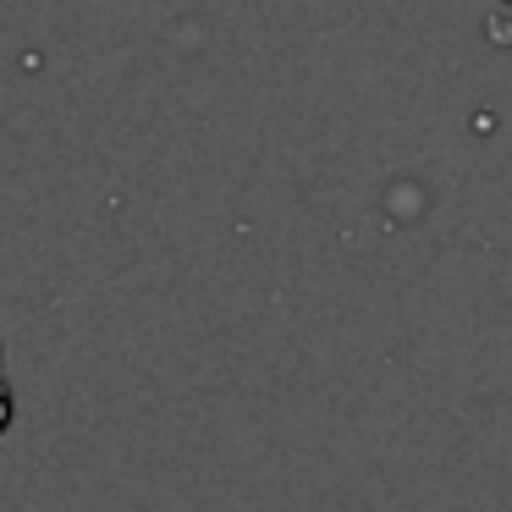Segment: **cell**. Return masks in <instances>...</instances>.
I'll return each instance as SVG.
<instances>
[{
  "label": "cell",
  "mask_w": 512,
  "mask_h": 512,
  "mask_svg": "<svg viewBox=\"0 0 512 512\" xmlns=\"http://www.w3.org/2000/svg\"><path fill=\"white\" fill-rule=\"evenodd\" d=\"M12 424V391H6V380H0V430Z\"/></svg>",
  "instance_id": "obj_1"
},
{
  "label": "cell",
  "mask_w": 512,
  "mask_h": 512,
  "mask_svg": "<svg viewBox=\"0 0 512 512\" xmlns=\"http://www.w3.org/2000/svg\"><path fill=\"white\" fill-rule=\"evenodd\" d=\"M507 6H512V0H507Z\"/></svg>",
  "instance_id": "obj_2"
}]
</instances>
